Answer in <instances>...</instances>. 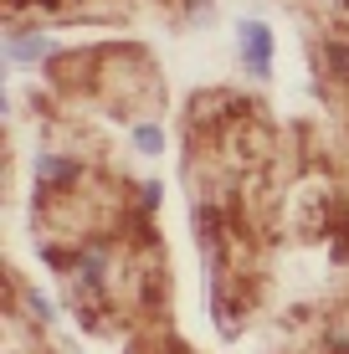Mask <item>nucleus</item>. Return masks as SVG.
Segmentation results:
<instances>
[{
  "instance_id": "nucleus-1",
  "label": "nucleus",
  "mask_w": 349,
  "mask_h": 354,
  "mask_svg": "<svg viewBox=\"0 0 349 354\" xmlns=\"http://www.w3.org/2000/svg\"><path fill=\"white\" fill-rule=\"evenodd\" d=\"M242 41H247V62L267 72V31H257V26H242Z\"/></svg>"
},
{
  "instance_id": "nucleus-2",
  "label": "nucleus",
  "mask_w": 349,
  "mask_h": 354,
  "mask_svg": "<svg viewBox=\"0 0 349 354\" xmlns=\"http://www.w3.org/2000/svg\"><path fill=\"white\" fill-rule=\"evenodd\" d=\"M164 354H185V349H175V344H164Z\"/></svg>"
}]
</instances>
